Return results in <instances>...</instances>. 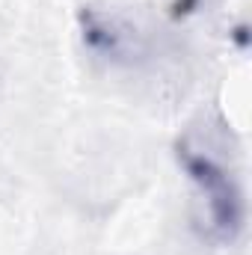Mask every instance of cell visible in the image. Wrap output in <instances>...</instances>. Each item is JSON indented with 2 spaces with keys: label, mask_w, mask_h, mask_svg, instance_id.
Segmentation results:
<instances>
[{
  "label": "cell",
  "mask_w": 252,
  "mask_h": 255,
  "mask_svg": "<svg viewBox=\"0 0 252 255\" xmlns=\"http://www.w3.org/2000/svg\"><path fill=\"white\" fill-rule=\"evenodd\" d=\"M178 163L196 187L199 223L205 235L217 244H235L247 223V199L232 166L190 136L178 142Z\"/></svg>",
  "instance_id": "obj_1"
},
{
  "label": "cell",
  "mask_w": 252,
  "mask_h": 255,
  "mask_svg": "<svg viewBox=\"0 0 252 255\" xmlns=\"http://www.w3.org/2000/svg\"><path fill=\"white\" fill-rule=\"evenodd\" d=\"M80 27H83V42L89 51L107 57V60H127L130 51H136L133 33L122 27L116 18H107L95 9L80 12Z\"/></svg>",
  "instance_id": "obj_2"
}]
</instances>
